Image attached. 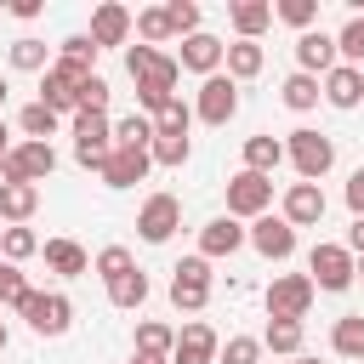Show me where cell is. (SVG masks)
Segmentation results:
<instances>
[{"mask_svg": "<svg viewBox=\"0 0 364 364\" xmlns=\"http://www.w3.org/2000/svg\"><path fill=\"white\" fill-rule=\"evenodd\" d=\"M125 68H131V80H136V102H142V114L159 119V114L176 102V80H182L176 57H165L159 46H125Z\"/></svg>", "mask_w": 364, "mask_h": 364, "instance_id": "1", "label": "cell"}, {"mask_svg": "<svg viewBox=\"0 0 364 364\" xmlns=\"http://www.w3.org/2000/svg\"><path fill=\"white\" fill-rule=\"evenodd\" d=\"M68 131H74V159H80L85 171H102V159L114 154V119L74 108V114H68Z\"/></svg>", "mask_w": 364, "mask_h": 364, "instance_id": "2", "label": "cell"}, {"mask_svg": "<svg viewBox=\"0 0 364 364\" xmlns=\"http://www.w3.org/2000/svg\"><path fill=\"white\" fill-rule=\"evenodd\" d=\"M284 159L296 165V176H301V182H318V176H330V165H336V142H330L324 131L301 125V131H290V136H284Z\"/></svg>", "mask_w": 364, "mask_h": 364, "instance_id": "3", "label": "cell"}, {"mask_svg": "<svg viewBox=\"0 0 364 364\" xmlns=\"http://www.w3.org/2000/svg\"><path fill=\"white\" fill-rule=\"evenodd\" d=\"M91 80V68L85 63H68V57H51V68L40 74V102L51 108V114H74L80 108V85Z\"/></svg>", "mask_w": 364, "mask_h": 364, "instance_id": "4", "label": "cell"}, {"mask_svg": "<svg viewBox=\"0 0 364 364\" xmlns=\"http://www.w3.org/2000/svg\"><path fill=\"white\" fill-rule=\"evenodd\" d=\"M17 313L28 318L34 336H63V330L74 324V301H68L63 290H34V284H28V296L17 301Z\"/></svg>", "mask_w": 364, "mask_h": 364, "instance_id": "5", "label": "cell"}, {"mask_svg": "<svg viewBox=\"0 0 364 364\" xmlns=\"http://www.w3.org/2000/svg\"><path fill=\"white\" fill-rule=\"evenodd\" d=\"M210 301V262L205 256H182L171 267V307L176 313H199Z\"/></svg>", "mask_w": 364, "mask_h": 364, "instance_id": "6", "label": "cell"}, {"mask_svg": "<svg viewBox=\"0 0 364 364\" xmlns=\"http://www.w3.org/2000/svg\"><path fill=\"white\" fill-rule=\"evenodd\" d=\"M313 296H318V290H313L307 273H273V284H267L262 301H267V318H296V324H301L307 307H313Z\"/></svg>", "mask_w": 364, "mask_h": 364, "instance_id": "7", "label": "cell"}, {"mask_svg": "<svg viewBox=\"0 0 364 364\" xmlns=\"http://www.w3.org/2000/svg\"><path fill=\"white\" fill-rule=\"evenodd\" d=\"M57 171V148L51 142H17L6 159H0V182H46Z\"/></svg>", "mask_w": 364, "mask_h": 364, "instance_id": "8", "label": "cell"}, {"mask_svg": "<svg viewBox=\"0 0 364 364\" xmlns=\"http://www.w3.org/2000/svg\"><path fill=\"white\" fill-rule=\"evenodd\" d=\"M267 205H273V176L239 171V176L228 182V216H233V222H256V216H267Z\"/></svg>", "mask_w": 364, "mask_h": 364, "instance_id": "9", "label": "cell"}, {"mask_svg": "<svg viewBox=\"0 0 364 364\" xmlns=\"http://www.w3.org/2000/svg\"><path fill=\"white\" fill-rule=\"evenodd\" d=\"M353 250L347 245H313L307 250V279H313V290H347L353 284Z\"/></svg>", "mask_w": 364, "mask_h": 364, "instance_id": "10", "label": "cell"}, {"mask_svg": "<svg viewBox=\"0 0 364 364\" xmlns=\"http://www.w3.org/2000/svg\"><path fill=\"white\" fill-rule=\"evenodd\" d=\"M233 114H239V85H233L228 74H210V80H199L193 119H205V125H228Z\"/></svg>", "mask_w": 364, "mask_h": 364, "instance_id": "11", "label": "cell"}, {"mask_svg": "<svg viewBox=\"0 0 364 364\" xmlns=\"http://www.w3.org/2000/svg\"><path fill=\"white\" fill-rule=\"evenodd\" d=\"M176 228H182V199H176V193H148L142 210H136V233H142L148 245H165Z\"/></svg>", "mask_w": 364, "mask_h": 364, "instance_id": "12", "label": "cell"}, {"mask_svg": "<svg viewBox=\"0 0 364 364\" xmlns=\"http://www.w3.org/2000/svg\"><path fill=\"white\" fill-rule=\"evenodd\" d=\"M245 245H256L267 262H290V256H296V228H290L284 216H256V222L245 228Z\"/></svg>", "mask_w": 364, "mask_h": 364, "instance_id": "13", "label": "cell"}, {"mask_svg": "<svg viewBox=\"0 0 364 364\" xmlns=\"http://www.w3.org/2000/svg\"><path fill=\"white\" fill-rule=\"evenodd\" d=\"M216 347H222V336H216L205 318H188V324L176 330L171 364H216Z\"/></svg>", "mask_w": 364, "mask_h": 364, "instance_id": "14", "label": "cell"}, {"mask_svg": "<svg viewBox=\"0 0 364 364\" xmlns=\"http://www.w3.org/2000/svg\"><path fill=\"white\" fill-rule=\"evenodd\" d=\"M336 68V34H324V28H307V34H296V74H313V80H324Z\"/></svg>", "mask_w": 364, "mask_h": 364, "instance_id": "15", "label": "cell"}, {"mask_svg": "<svg viewBox=\"0 0 364 364\" xmlns=\"http://www.w3.org/2000/svg\"><path fill=\"white\" fill-rule=\"evenodd\" d=\"M222 51H228V46H222L216 34H205V28H199V34H188V40H182V51H176V68H188V74L210 80V74H222Z\"/></svg>", "mask_w": 364, "mask_h": 364, "instance_id": "16", "label": "cell"}, {"mask_svg": "<svg viewBox=\"0 0 364 364\" xmlns=\"http://www.w3.org/2000/svg\"><path fill=\"white\" fill-rule=\"evenodd\" d=\"M279 216H284L290 228H313V222H324V188H318V182H290Z\"/></svg>", "mask_w": 364, "mask_h": 364, "instance_id": "17", "label": "cell"}, {"mask_svg": "<svg viewBox=\"0 0 364 364\" xmlns=\"http://www.w3.org/2000/svg\"><path fill=\"white\" fill-rule=\"evenodd\" d=\"M85 34H91L97 51H102V46H125V40H131V11H125L119 0H102V6L91 11V28H85Z\"/></svg>", "mask_w": 364, "mask_h": 364, "instance_id": "18", "label": "cell"}, {"mask_svg": "<svg viewBox=\"0 0 364 364\" xmlns=\"http://www.w3.org/2000/svg\"><path fill=\"white\" fill-rule=\"evenodd\" d=\"M148 171H154V159H148L142 148H114V154L102 159V171H97V176H102L108 188H136Z\"/></svg>", "mask_w": 364, "mask_h": 364, "instance_id": "19", "label": "cell"}, {"mask_svg": "<svg viewBox=\"0 0 364 364\" xmlns=\"http://www.w3.org/2000/svg\"><path fill=\"white\" fill-rule=\"evenodd\" d=\"M318 91H324V102H330V108H358V102H364V68L336 63V68L318 80Z\"/></svg>", "mask_w": 364, "mask_h": 364, "instance_id": "20", "label": "cell"}, {"mask_svg": "<svg viewBox=\"0 0 364 364\" xmlns=\"http://www.w3.org/2000/svg\"><path fill=\"white\" fill-rule=\"evenodd\" d=\"M34 210H40L34 182H0V228H28Z\"/></svg>", "mask_w": 364, "mask_h": 364, "instance_id": "21", "label": "cell"}, {"mask_svg": "<svg viewBox=\"0 0 364 364\" xmlns=\"http://www.w3.org/2000/svg\"><path fill=\"white\" fill-rule=\"evenodd\" d=\"M245 245V228L233 222V216H210L205 228H199V256L205 262H216V256H233Z\"/></svg>", "mask_w": 364, "mask_h": 364, "instance_id": "22", "label": "cell"}, {"mask_svg": "<svg viewBox=\"0 0 364 364\" xmlns=\"http://www.w3.org/2000/svg\"><path fill=\"white\" fill-rule=\"evenodd\" d=\"M40 256H46V267H51L57 279H80V273H91V256H85V245H74V239H46Z\"/></svg>", "mask_w": 364, "mask_h": 364, "instance_id": "23", "label": "cell"}, {"mask_svg": "<svg viewBox=\"0 0 364 364\" xmlns=\"http://www.w3.org/2000/svg\"><path fill=\"white\" fill-rule=\"evenodd\" d=\"M262 63H267V51L256 46V40H233L228 51H222V68H228V80L239 85V80H256L262 74Z\"/></svg>", "mask_w": 364, "mask_h": 364, "instance_id": "24", "label": "cell"}, {"mask_svg": "<svg viewBox=\"0 0 364 364\" xmlns=\"http://www.w3.org/2000/svg\"><path fill=\"white\" fill-rule=\"evenodd\" d=\"M279 165H284V142H279V136H267V131L245 136V171H256V176H273Z\"/></svg>", "mask_w": 364, "mask_h": 364, "instance_id": "25", "label": "cell"}, {"mask_svg": "<svg viewBox=\"0 0 364 364\" xmlns=\"http://www.w3.org/2000/svg\"><path fill=\"white\" fill-rule=\"evenodd\" d=\"M228 17H233V28H239V40H262V28L273 23V0H233Z\"/></svg>", "mask_w": 364, "mask_h": 364, "instance_id": "26", "label": "cell"}, {"mask_svg": "<svg viewBox=\"0 0 364 364\" xmlns=\"http://www.w3.org/2000/svg\"><path fill=\"white\" fill-rule=\"evenodd\" d=\"M262 353H279V358H301V324L296 318H267V330L256 336Z\"/></svg>", "mask_w": 364, "mask_h": 364, "instance_id": "27", "label": "cell"}, {"mask_svg": "<svg viewBox=\"0 0 364 364\" xmlns=\"http://www.w3.org/2000/svg\"><path fill=\"white\" fill-rule=\"evenodd\" d=\"M108 301H114L119 313H136V307L148 301V273H142V267H131V273L108 279Z\"/></svg>", "mask_w": 364, "mask_h": 364, "instance_id": "28", "label": "cell"}, {"mask_svg": "<svg viewBox=\"0 0 364 364\" xmlns=\"http://www.w3.org/2000/svg\"><path fill=\"white\" fill-rule=\"evenodd\" d=\"M171 347H176V330L171 324H159V318H142L136 324V358H171Z\"/></svg>", "mask_w": 364, "mask_h": 364, "instance_id": "29", "label": "cell"}, {"mask_svg": "<svg viewBox=\"0 0 364 364\" xmlns=\"http://www.w3.org/2000/svg\"><path fill=\"white\" fill-rule=\"evenodd\" d=\"M17 125H23V136H28V142H51V136H57V125H63V114H51V108L34 97V102L17 114Z\"/></svg>", "mask_w": 364, "mask_h": 364, "instance_id": "30", "label": "cell"}, {"mask_svg": "<svg viewBox=\"0 0 364 364\" xmlns=\"http://www.w3.org/2000/svg\"><path fill=\"white\" fill-rule=\"evenodd\" d=\"M330 347L341 358H364V313H341L336 330H330Z\"/></svg>", "mask_w": 364, "mask_h": 364, "instance_id": "31", "label": "cell"}, {"mask_svg": "<svg viewBox=\"0 0 364 364\" xmlns=\"http://www.w3.org/2000/svg\"><path fill=\"white\" fill-rule=\"evenodd\" d=\"M6 57H11V68H17V74H46V68H51L46 40H28V34H23V40H11V51H6Z\"/></svg>", "mask_w": 364, "mask_h": 364, "instance_id": "32", "label": "cell"}, {"mask_svg": "<svg viewBox=\"0 0 364 364\" xmlns=\"http://www.w3.org/2000/svg\"><path fill=\"white\" fill-rule=\"evenodd\" d=\"M336 63L364 68V11H353V17H347V28L336 34Z\"/></svg>", "mask_w": 364, "mask_h": 364, "instance_id": "33", "label": "cell"}, {"mask_svg": "<svg viewBox=\"0 0 364 364\" xmlns=\"http://www.w3.org/2000/svg\"><path fill=\"white\" fill-rule=\"evenodd\" d=\"M148 142H154V119H148V114L114 119V148H142V154H148Z\"/></svg>", "mask_w": 364, "mask_h": 364, "instance_id": "34", "label": "cell"}, {"mask_svg": "<svg viewBox=\"0 0 364 364\" xmlns=\"http://www.w3.org/2000/svg\"><path fill=\"white\" fill-rule=\"evenodd\" d=\"M28 256H40V239H34V228H0V262H28Z\"/></svg>", "mask_w": 364, "mask_h": 364, "instance_id": "35", "label": "cell"}, {"mask_svg": "<svg viewBox=\"0 0 364 364\" xmlns=\"http://www.w3.org/2000/svg\"><path fill=\"white\" fill-rule=\"evenodd\" d=\"M131 28L142 34V46H165V40H171V17H165V6H142V11L131 17Z\"/></svg>", "mask_w": 364, "mask_h": 364, "instance_id": "36", "label": "cell"}, {"mask_svg": "<svg viewBox=\"0 0 364 364\" xmlns=\"http://www.w3.org/2000/svg\"><path fill=\"white\" fill-rule=\"evenodd\" d=\"M279 91H284V108H296V114H307V108H318V97H324L313 74H290V80H284Z\"/></svg>", "mask_w": 364, "mask_h": 364, "instance_id": "37", "label": "cell"}, {"mask_svg": "<svg viewBox=\"0 0 364 364\" xmlns=\"http://www.w3.org/2000/svg\"><path fill=\"white\" fill-rule=\"evenodd\" d=\"M273 17H279V23H290L296 34H307V28H318V0H279V6H273Z\"/></svg>", "mask_w": 364, "mask_h": 364, "instance_id": "38", "label": "cell"}, {"mask_svg": "<svg viewBox=\"0 0 364 364\" xmlns=\"http://www.w3.org/2000/svg\"><path fill=\"white\" fill-rule=\"evenodd\" d=\"M131 267H136V256H131L125 245H102V250L91 256V273H102V284L119 279V273H131Z\"/></svg>", "mask_w": 364, "mask_h": 364, "instance_id": "39", "label": "cell"}, {"mask_svg": "<svg viewBox=\"0 0 364 364\" xmlns=\"http://www.w3.org/2000/svg\"><path fill=\"white\" fill-rule=\"evenodd\" d=\"M188 148H193L188 136H154V142H148V159H154V165H165V171H176V165L188 159Z\"/></svg>", "mask_w": 364, "mask_h": 364, "instance_id": "40", "label": "cell"}, {"mask_svg": "<svg viewBox=\"0 0 364 364\" xmlns=\"http://www.w3.org/2000/svg\"><path fill=\"white\" fill-rule=\"evenodd\" d=\"M165 17H171V40L199 34V6H193V0H171V6H165Z\"/></svg>", "mask_w": 364, "mask_h": 364, "instance_id": "41", "label": "cell"}, {"mask_svg": "<svg viewBox=\"0 0 364 364\" xmlns=\"http://www.w3.org/2000/svg\"><path fill=\"white\" fill-rule=\"evenodd\" d=\"M188 125H193V108L176 97V102H171V108L154 119V136H188Z\"/></svg>", "mask_w": 364, "mask_h": 364, "instance_id": "42", "label": "cell"}, {"mask_svg": "<svg viewBox=\"0 0 364 364\" xmlns=\"http://www.w3.org/2000/svg\"><path fill=\"white\" fill-rule=\"evenodd\" d=\"M216 358H222V364H256V358H262V341H256V336H228V341L216 347Z\"/></svg>", "mask_w": 364, "mask_h": 364, "instance_id": "43", "label": "cell"}, {"mask_svg": "<svg viewBox=\"0 0 364 364\" xmlns=\"http://www.w3.org/2000/svg\"><path fill=\"white\" fill-rule=\"evenodd\" d=\"M28 296V279H23V267L17 262H0V307H17Z\"/></svg>", "mask_w": 364, "mask_h": 364, "instance_id": "44", "label": "cell"}, {"mask_svg": "<svg viewBox=\"0 0 364 364\" xmlns=\"http://www.w3.org/2000/svg\"><path fill=\"white\" fill-rule=\"evenodd\" d=\"M80 108H85V114H108V80H102V74H91V80L80 85Z\"/></svg>", "mask_w": 364, "mask_h": 364, "instance_id": "45", "label": "cell"}, {"mask_svg": "<svg viewBox=\"0 0 364 364\" xmlns=\"http://www.w3.org/2000/svg\"><path fill=\"white\" fill-rule=\"evenodd\" d=\"M57 57H68V63H85V68H91V63H97V46H91V34H68V40L57 46Z\"/></svg>", "mask_w": 364, "mask_h": 364, "instance_id": "46", "label": "cell"}, {"mask_svg": "<svg viewBox=\"0 0 364 364\" xmlns=\"http://www.w3.org/2000/svg\"><path fill=\"white\" fill-rule=\"evenodd\" d=\"M347 210H353V216H364V165L347 176Z\"/></svg>", "mask_w": 364, "mask_h": 364, "instance_id": "47", "label": "cell"}, {"mask_svg": "<svg viewBox=\"0 0 364 364\" xmlns=\"http://www.w3.org/2000/svg\"><path fill=\"white\" fill-rule=\"evenodd\" d=\"M347 250L364 256V216H353V228H347Z\"/></svg>", "mask_w": 364, "mask_h": 364, "instance_id": "48", "label": "cell"}, {"mask_svg": "<svg viewBox=\"0 0 364 364\" xmlns=\"http://www.w3.org/2000/svg\"><path fill=\"white\" fill-rule=\"evenodd\" d=\"M6 11H11V17H23V23H28V17H40V0H11V6H6Z\"/></svg>", "mask_w": 364, "mask_h": 364, "instance_id": "49", "label": "cell"}, {"mask_svg": "<svg viewBox=\"0 0 364 364\" xmlns=\"http://www.w3.org/2000/svg\"><path fill=\"white\" fill-rule=\"evenodd\" d=\"M6 154H11V142H6V119H0V159H6Z\"/></svg>", "mask_w": 364, "mask_h": 364, "instance_id": "50", "label": "cell"}, {"mask_svg": "<svg viewBox=\"0 0 364 364\" xmlns=\"http://www.w3.org/2000/svg\"><path fill=\"white\" fill-rule=\"evenodd\" d=\"M6 91H11V85H6V80H0V114H6Z\"/></svg>", "mask_w": 364, "mask_h": 364, "instance_id": "51", "label": "cell"}, {"mask_svg": "<svg viewBox=\"0 0 364 364\" xmlns=\"http://www.w3.org/2000/svg\"><path fill=\"white\" fill-rule=\"evenodd\" d=\"M353 279H364V256H358V262H353Z\"/></svg>", "mask_w": 364, "mask_h": 364, "instance_id": "52", "label": "cell"}, {"mask_svg": "<svg viewBox=\"0 0 364 364\" xmlns=\"http://www.w3.org/2000/svg\"><path fill=\"white\" fill-rule=\"evenodd\" d=\"M131 364H171V358H131Z\"/></svg>", "mask_w": 364, "mask_h": 364, "instance_id": "53", "label": "cell"}, {"mask_svg": "<svg viewBox=\"0 0 364 364\" xmlns=\"http://www.w3.org/2000/svg\"><path fill=\"white\" fill-rule=\"evenodd\" d=\"M290 364H318V358H307V353H301V358H290Z\"/></svg>", "mask_w": 364, "mask_h": 364, "instance_id": "54", "label": "cell"}, {"mask_svg": "<svg viewBox=\"0 0 364 364\" xmlns=\"http://www.w3.org/2000/svg\"><path fill=\"white\" fill-rule=\"evenodd\" d=\"M0 353H6V318H0Z\"/></svg>", "mask_w": 364, "mask_h": 364, "instance_id": "55", "label": "cell"}, {"mask_svg": "<svg viewBox=\"0 0 364 364\" xmlns=\"http://www.w3.org/2000/svg\"><path fill=\"white\" fill-rule=\"evenodd\" d=\"M0 11H6V0H0Z\"/></svg>", "mask_w": 364, "mask_h": 364, "instance_id": "56", "label": "cell"}]
</instances>
